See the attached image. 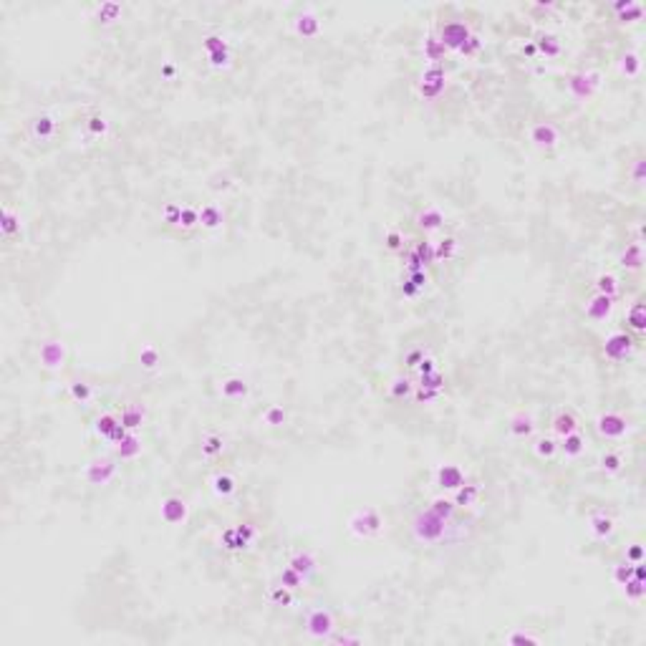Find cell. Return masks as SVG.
<instances>
[{
    "label": "cell",
    "instance_id": "46",
    "mask_svg": "<svg viewBox=\"0 0 646 646\" xmlns=\"http://www.w3.org/2000/svg\"><path fill=\"white\" fill-rule=\"evenodd\" d=\"M268 604L273 606H293V591L285 589V586H280V583H276V586H271V591H268Z\"/></svg>",
    "mask_w": 646,
    "mask_h": 646
},
{
    "label": "cell",
    "instance_id": "10",
    "mask_svg": "<svg viewBox=\"0 0 646 646\" xmlns=\"http://www.w3.org/2000/svg\"><path fill=\"white\" fill-rule=\"evenodd\" d=\"M38 361L46 371H61L66 366V361H69V348H66L64 341L48 339V341L40 344Z\"/></svg>",
    "mask_w": 646,
    "mask_h": 646
},
{
    "label": "cell",
    "instance_id": "53",
    "mask_svg": "<svg viewBox=\"0 0 646 646\" xmlns=\"http://www.w3.org/2000/svg\"><path fill=\"white\" fill-rule=\"evenodd\" d=\"M631 182H634L636 187L644 185V157H636L634 162H631Z\"/></svg>",
    "mask_w": 646,
    "mask_h": 646
},
{
    "label": "cell",
    "instance_id": "43",
    "mask_svg": "<svg viewBox=\"0 0 646 646\" xmlns=\"http://www.w3.org/2000/svg\"><path fill=\"white\" fill-rule=\"evenodd\" d=\"M162 363V353L159 348L154 346V344H142V348H139V366L144 371H157Z\"/></svg>",
    "mask_w": 646,
    "mask_h": 646
},
{
    "label": "cell",
    "instance_id": "54",
    "mask_svg": "<svg viewBox=\"0 0 646 646\" xmlns=\"http://www.w3.org/2000/svg\"><path fill=\"white\" fill-rule=\"evenodd\" d=\"M98 18H104V21H119V13H121V6H116V3H104V6H98Z\"/></svg>",
    "mask_w": 646,
    "mask_h": 646
},
{
    "label": "cell",
    "instance_id": "55",
    "mask_svg": "<svg viewBox=\"0 0 646 646\" xmlns=\"http://www.w3.org/2000/svg\"><path fill=\"white\" fill-rule=\"evenodd\" d=\"M505 641H510V644H523V641H540V639L533 634H510V636H505Z\"/></svg>",
    "mask_w": 646,
    "mask_h": 646
},
{
    "label": "cell",
    "instance_id": "29",
    "mask_svg": "<svg viewBox=\"0 0 646 646\" xmlns=\"http://www.w3.org/2000/svg\"><path fill=\"white\" fill-rule=\"evenodd\" d=\"M439 40H442V46L447 48H465V43L468 40H472V35L468 33V28L462 23H447L442 28V35H439Z\"/></svg>",
    "mask_w": 646,
    "mask_h": 646
},
{
    "label": "cell",
    "instance_id": "45",
    "mask_svg": "<svg viewBox=\"0 0 646 646\" xmlns=\"http://www.w3.org/2000/svg\"><path fill=\"white\" fill-rule=\"evenodd\" d=\"M232 187H235V182H232V177L227 172H222V169H217V172H212L208 177V190L215 192V195H222V192H230Z\"/></svg>",
    "mask_w": 646,
    "mask_h": 646
},
{
    "label": "cell",
    "instance_id": "15",
    "mask_svg": "<svg viewBox=\"0 0 646 646\" xmlns=\"http://www.w3.org/2000/svg\"><path fill=\"white\" fill-rule=\"evenodd\" d=\"M601 89V76L596 71H581V74H573L568 79V91L578 98V101H589L596 91Z\"/></svg>",
    "mask_w": 646,
    "mask_h": 646
},
{
    "label": "cell",
    "instance_id": "48",
    "mask_svg": "<svg viewBox=\"0 0 646 646\" xmlns=\"http://www.w3.org/2000/svg\"><path fill=\"white\" fill-rule=\"evenodd\" d=\"M623 589V596H626V601H631V604H641V599L646 596V581H636V578H629V581L621 586Z\"/></svg>",
    "mask_w": 646,
    "mask_h": 646
},
{
    "label": "cell",
    "instance_id": "38",
    "mask_svg": "<svg viewBox=\"0 0 646 646\" xmlns=\"http://www.w3.org/2000/svg\"><path fill=\"white\" fill-rule=\"evenodd\" d=\"M460 253V242H457V237H442V240H437L432 245V255L437 263H447V260H452L455 255Z\"/></svg>",
    "mask_w": 646,
    "mask_h": 646
},
{
    "label": "cell",
    "instance_id": "42",
    "mask_svg": "<svg viewBox=\"0 0 646 646\" xmlns=\"http://www.w3.org/2000/svg\"><path fill=\"white\" fill-rule=\"evenodd\" d=\"M121 429V421H119V414H101L96 419V434L101 439H106V442H111V437H114L116 432Z\"/></svg>",
    "mask_w": 646,
    "mask_h": 646
},
{
    "label": "cell",
    "instance_id": "26",
    "mask_svg": "<svg viewBox=\"0 0 646 646\" xmlns=\"http://www.w3.org/2000/svg\"><path fill=\"white\" fill-rule=\"evenodd\" d=\"M586 531H589V536L594 538V540H608V538L613 536V531H616V520H613L608 513H596L589 518Z\"/></svg>",
    "mask_w": 646,
    "mask_h": 646
},
{
    "label": "cell",
    "instance_id": "16",
    "mask_svg": "<svg viewBox=\"0 0 646 646\" xmlns=\"http://www.w3.org/2000/svg\"><path fill=\"white\" fill-rule=\"evenodd\" d=\"M227 212L222 208V202L217 200H208L200 205V230L205 232H220L225 227Z\"/></svg>",
    "mask_w": 646,
    "mask_h": 646
},
{
    "label": "cell",
    "instance_id": "40",
    "mask_svg": "<svg viewBox=\"0 0 646 646\" xmlns=\"http://www.w3.org/2000/svg\"><path fill=\"white\" fill-rule=\"evenodd\" d=\"M536 51L538 53H545L548 58H558L560 56V51H563V43H560V38L558 35H553V33H540L538 35V40H536Z\"/></svg>",
    "mask_w": 646,
    "mask_h": 646
},
{
    "label": "cell",
    "instance_id": "18",
    "mask_svg": "<svg viewBox=\"0 0 646 646\" xmlns=\"http://www.w3.org/2000/svg\"><path fill=\"white\" fill-rule=\"evenodd\" d=\"M531 450L536 455V460L540 462H553L555 457H560V439L553 437V434H545V432H538L536 437L531 439Z\"/></svg>",
    "mask_w": 646,
    "mask_h": 646
},
{
    "label": "cell",
    "instance_id": "44",
    "mask_svg": "<svg viewBox=\"0 0 646 646\" xmlns=\"http://www.w3.org/2000/svg\"><path fill=\"white\" fill-rule=\"evenodd\" d=\"M182 205L185 202H177V200H169L162 210V225L169 227V230H177L179 227V217H182Z\"/></svg>",
    "mask_w": 646,
    "mask_h": 646
},
{
    "label": "cell",
    "instance_id": "2",
    "mask_svg": "<svg viewBox=\"0 0 646 646\" xmlns=\"http://www.w3.org/2000/svg\"><path fill=\"white\" fill-rule=\"evenodd\" d=\"M636 336L626 329H611L601 341V356L611 363H621L636 351Z\"/></svg>",
    "mask_w": 646,
    "mask_h": 646
},
{
    "label": "cell",
    "instance_id": "35",
    "mask_svg": "<svg viewBox=\"0 0 646 646\" xmlns=\"http://www.w3.org/2000/svg\"><path fill=\"white\" fill-rule=\"evenodd\" d=\"M387 394L392 399H397V402H404V399L414 397V384H412L409 376H394L392 381L387 384Z\"/></svg>",
    "mask_w": 646,
    "mask_h": 646
},
{
    "label": "cell",
    "instance_id": "47",
    "mask_svg": "<svg viewBox=\"0 0 646 646\" xmlns=\"http://www.w3.org/2000/svg\"><path fill=\"white\" fill-rule=\"evenodd\" d=\"M384 248H387L389 253H404V248H407V235H404L399 227H389L387 235H384Z\"/></svg>",
    "mask_w": 646,
    "mask_h": 646
},
{
    "label": "cell",
    "instance_id": "19",
    "mask_svg": "<svg viewBox=\"0 0 646 646\" xmlns=\"http://www.w3.org/2000/svg\"><path fill=\"white\" fill-rule=\"evenodd\" d=\"M548 427H550V434H553V437L563 439L565 434H573V432H578V429H583V424L573 409H558L553 416H550Z\"/></svg>",
    "mask_w": 646,
    "mask_h": 646
},
{
    "label": "cell",
    "instance_id": "52",
    "mask_svg": "<svg viewBox=\"0 0 646 646\" xmlns=\"http://www.w3.org/2000/svg\"><path fill=\"white\" fill-rule=\"evenodd\" d=\"M623 560L626 563H644V545L641 543H631V545H626V550H623Z\"/></svg>",
    "mask_w": 646,
    "mask_h": 646
},
{
    "label": "cell",
    "instance_id": "12",
    "mask_svg": "<svg viewBox=\"0 0 646 646\" xmlns=\"http://www.w3.org/2000/svg\"><path fill=\"white\" fill-rule=\"evenodd\" d=\"M412 222H414V227L421 235H434V232L444 230V225H447V212L439 205H424L421 210H416Z\"/></svg>",
    "mask_w": 646,
    "mask_h": 646
},
{
    "label": "cell",
    "instance_id": "14",
    "mask_svg": "<svg viewBox=\"0 0 646 646\" xmlns=\"http://www.w3.org/2000/svg\"><path fill=\"white\" fill-rule=\"evenodd\" d=\"M290 30H293V35H298V38L313 40L323 33V23L316 13L306 8V11H298L293 18H290Z\"/></svg>",
    "mask_w": 646,
    "mask_h": 646
},
{
    "label": "cell",
    "instance_id": "13",
    "mask_svg": "<svg viewBox=\"0 0 646 646\" xmlns=\"http://www.w3.org/2000/svg\"><path fill=\"white\" fill-rule=\"evenodd\" d=\"M508 434L518 442H528L538 434V419L531 409H518L508 416Z\"/></svg>",
    "mask_w": 646,
    "mask_h": 646
},
{
    "label": "cell",
    "instance_id": "31",
    "mask_svg": "<svg viewBox=\"0 0 646 646\" xmlns=\"http://www.w3.org/2000/svg\"><path fill=\"white\" fill-rule=\"evenodd\" d=\"M288 565L293 571H298L303 578H308L311 573L318 571V560L311 550H293V553L288 555Z\"/></svg>",
    "mask_w": 646,
    "mask_h": 646
},
{
    "label": "cell",
    "instance_id": "20",
    "mask_svg": "<svg viewBox=\"0 0 646 646\" xmlns=\"http://www.w3.org/2000/svg\"><path fill=\"white\" fill-rule=\"evenodd\" d=\"M227 450V439L222 432H217V429H208V432L200 437V455L205 457V460L215 462L220 460V457L225 455Z\"/></svg>",
    "mask_w": 646,
    "mask_h": 646
},
{
    "label": "cell",
    "instance_id": "1",
    "mask_svg": "<svg viewBox=\"0 0 646 646\" xmlns=\"http://www.w3.org/2000/svg\"><path fill=\"white\" fill-rule=\"evenodd\" d=\"M346 531L356 540H374V538L384 536V531H387V518L376 508H358L348 515Z\"/></svg>",
    "mask_w": 646,
    "mask_h": 646
},
{
    "label": "cell",
    "instance_id": "3",
    "mask_svg": "<svg viewBox=\"0 0 646 646\" xmlns=\"http://www.w3.org/2000/svg\"><path fill=\"white\" fill-rule=\"evenodd\" d=\"M61 134V119L56 111H38L35 116H30L28 121V139L38 147L53 144Z\"/></svg>",
    "mask_w": 646,
    "mask_h": 646
},
{
    "label": "cell",
    "instance_id": "27",
    "mask_svg": "<svg viewBox=\"0 0 646 646\" xmlns=\"http://www.w3.org/2000/svg\"><path fill=\"white\" fill-rule=\"evenodd\" d=\"M586 450H589V439H586L583 429H578V432H573V434H565V437L560 439V455H563L565 460H581V457L586 455Z\"/></svg>",
    "mask_w": 646,
    "mask_h": 646
},
{
    "label": "cell",
    "instance_id": "33",
    "mask_svg": "<svg viewBox=\"0 0 646 646\" xmlns=\"http://www.w3.org/2000/svg\"><path fill=\"white\" fill-rule=\"evenodd\" d=\"M611 11H613V16H616L618 23H636V21H641V16H644V6L636 3V0L616 3Z\"/></svg>",
    "mask_w": 646,
    "mask_h": 646
},
{
    "label": "cell",
    "instance_id": "21",
    "mask_svg": "<svg viewBox=\"0 0 646 646\" xmlns=\"http://www.w3.org/2000/svg\"><path fill=\"white\" fill-rule=\"evenodd\" d=\"M210 484V492H212L217 500H230L232 495L237 492V477L227 470H217L212 477L208 480Z\"/></svg>",
    "mask_w": 646,
    "mask_h": 646
},
{
    "label": "cell",
    "instance_id": "17",
    "mask_svg": "<svg viewBox=\"0 0 646 646\" xmlns=\"http://www.w3.org/2000/svg\"><path fill=\"white\" fill-rule=\"evenodd\" d=\"M220 389V397L225 399V402H242V399L250 397V384L245 376H237V374H230V376H222L217 384Z\"/></svg>",
    "mask_w": 646,
    "mask_h": 646
},
{
    "label": "cell",
    "instance_id": "11",
    "mask_svg": "<svg viewBox=\"0 0 646 646\" xmlns=\"http://www.w3.org/2000/svg\"><path fill=\"white\" fill-rule=\"evenodd\" d=\"M613 308H616V300L613 298H606L601 293H591L589 300L583 303V316H586L589 323H594V326H604V323L611 321Z\"/></svg>",
    "mask_w": 646,
    "mask_h": 646
},
{
    "label": "cell",
    "instance_id": "32",
    "mask_svg": "<svg viewBox=\"0 0 646 646\" xmlns=\"http://www.w3.org/2000/svg\"><path fill=\"white\" fill-rule=\"evenodd\" d=\"M114 447V457L119 462H127V460H134V457L142 452V444H139V437L137 432H127L124 437H121V442L111 444Z\"/></svg>",
    "mask_w": 646,
    "mask_h": 646
},
{
    "label": "cell",
    "instance_id": "5",
    "mask_svg": "<svg viewBox=\"0 0 646 646\" xmlns=\"http://www.w3.org/2000/svg\"><path fill=\"white\" fill-rule=\"evenodd\" d=\"M336 629H339V626H336V618L326 606H316V608H311V611L303 616V631H306L311 639L329 641Z\"/></svg>",
    "mask_w": 646,
    "mask_h": 646
},
{
    "label": "cell",
    "instance_id": "41",
    "mask_svg": "<svg viewBox=\"0 0 646 646\" xmlns=\"http://www.w3.org/2000/svg\"><path fill=\"white\" fill-rule=\"evenodd\" d=\"M618 74L626 79H639L641 74V56L636 51H626L618 58Z\"/></svg>",
    "mask_w": 646,
    "mask_h": 646
},
{
    "label": "cell",
    "instance_id": "25",
    "mask_svg": "<svg viewBox=\"0 0 646 646\" xmlns=\"http://www.w3.org/2000/svg\"><path fill=\"white\" fill-rule=\"evenodd\" d=\"M599 470L606 475V477H616V475H621L623 470H626V457H623L621 450H616V447H606L604 452L599 455Z\"/></svg>",
    "mask_w": 646,
    "mask_h": 646
},
{
    "label": "cell",
    "instance_id": "8",
    "mask_svg": "<svg viewBox=\"0 0 646 646\" xmlns=\"http://www.w3.org/2000/svg\"><path fill=\"white\" fill-rule=\"evenodd\" d=\"M434 484H437V490L442 492H455L460 484L468 482V470L462 468V465H457V462H439L437 468H434V475H432Z\"/></svg>",
    "mask_w": 646,
    "mask_h": 646
},
{
    "label": "cell",
    "instance_id": "34",
    "mask_svg": "<svg viewBox=\"0 0 646 646\" xmlns=\"http://www.w3.org/2000/svg\"><path fill=\"white\" fill-rule=\"evenodd\" d=\"M0 232H3V237H6L8 242L13 240V237L21 232V212H18L16 208H11V205H6L3 208V217H0Z\"/></svg>",
    "mask_w": 646,
    "mask_h": 646
},
{
    "label": "cell",
    "instance_id": "50",
    "mask_svg": "<svg viewBox=\"0 0 646 646\" xmlns=\"http://www.w3.org/2000/svg\"><path fill=\"white\" fill-rule=\"evenodd\" d=\"M303 581H306V578L300 576L298 571H293L290 565H285V568L280 571V576H278V583H280V586H285V589H290V591L300 589V586H303Z\"/></svg>",
    "mask_w": 646,
    "mask_h": 646
},
{
    "label": "cell",
    "instance_id": "9",
    "mask_svg": "<svg viewBox=\"0 0 646 646\" xmlns=\"http://www.w3.org/2000/svg\"><path fill=\"white\" fill-rule=\"evenodd\" d=\"M159 518L164 525L169 528H177V525H185L190 520V502L182 495H167L159 502Z\"/></svg>",
    "mask_w": 646,
    "mask_h": 646
},
{
    "label": "cell",
    "instance_id": "4",
    "mask_svg": "<svg viewBox=\"0 0 646 646\" xmlns=\"http://www.w3.org/2000/svg\"><path fill=\"white\" fill-rule=\"evenodd\" d=\"M594 429L604 442H621L626 434H629V419L616 409H604L596 414L594 419Z\"/></svg>",
    "mask_w": 646,
    "mask_h": 646
},
{
    "label": "cell",
    "instance_id": "36",
    "mask_svg": "<svg viewBox=\"0 0 646 646\" xmlns=\"http://www.w3.org/2000/svg\"><path fill=\"white\" fill-rule=\"evenodd\" d=\"M94 397H96L94 384H89V381H84V379L69 381V399L74 404H89V402H94Z\"/></svg>",
    "mask_w": 646,
    "mask_h": 646
},
{
    "label": "cell",
    "instance_id": "6",
    "mask_svg": "<svg viewBox=\"0 0 646 646\" xmlns=\"http://www.w3.org/2000/svg\"><path fill=\"white\" fill-rule=\"evenodd\" d=\"M119 465L121 462L116 457H94L86 462L84 468V480H86L91 487H104V484L114 482L116 475H119Z\"/></svg>",
    "mask_w": 646,
    "mask_h": 646
},
{
    "label": "cell",
    "instance_id": "37",
    "mask_svg": "<svg viewBox=\"0 0 646 646\" xmlns=\"http://www.w3.org/2000/svg\"><path fill=\"white\" fill-rule=\"evenodd\" d=\"M260 421H263L266 427L278 429V427H283V424L288 421V412H285V407H283V404H268L266 409L260 412Z\"/></svg>",
    "mask_w": 646,
    "mask_h": 646
},
{
    "label": "cell",
    "instance_id": "7",
    "mask_svg": "<svg viewBox=\"0 0 646 646\" xmlns=\"http://www.w3.org/2000/svg\"><path fill=\"white\" fill-rule=\"evenodd\" d=\"M525 134H528L531 147H536L538 152H553L563 142V132L553 121H533Z\"/></svg>",
    "mask_w": 646,
    "mask_h": 646
},
{
    "label": "cell",
    "instance_id": "24",
    "mask_svg": "<svg viewBox=\"0 0 646 646\" xmlns=\"http://www.w3.org/2000/svg\"><path fill=\"white\" fill-rule=\"evenodd\" d=\"M626 331L634 334L636 339L644 336L646 331V306H644V295H636L634 300L626 308Z\"/></svg>",
    "mask_w": 646,
    "mask_h": 646
},
{
    "label": "cell",
    "instance_id": "22",
    "mask_svg": "<svg viewBox=\"0 0 646 646\" xmlns=\"http://www.w3.org/2000/svg\"><path fill=\"white\" fill-rule=\"evenodd\" d=\"M618 268L629 273H639L644 268V240H631L626 242V248L618 255Z\"/></svg>",
    "mask_w": 646,
    "mask_h": 646
},
{
    "label": "cell",
    "instance_id": "39",
    "mask_svg": "<svg viewBox=\"0 0 646 646\" xmlns=\"http://www.w3.org/2000/svg\"><path fill=\"white\" fill-rule=\"evenodd\" d=\"M200 227V205H195V202H185L182 205V217H179V232H192Z\"/></svg>",
    "mask_w": 646,
    "mask_h": 646
},
{
    "label": "cell",
    "instance_id": "49",
    "mask_svg": "<svg viewBox=\"0 0 646 646\" xmlns=\"http://www.w3.org/2000/svg\"><path fill=\"white\" fill-rule=\"evenodd\" d=\"M84 127H86V132L91 134L94 139H104L106 134H109V121H106L101 114H94V116H89V119H86V124H84Z\"/></svg>",
    "mask_w": 646,
    "mask_h": 646
},
{
    "label": "cell",
    "instance_id": "28",
    "mask_svg": "<svg viewBox=\"0 0 646 646\" xmlns=\"http://www.w3.org/2000/svg\"><path fill=\"white\" fill-rule=\"evenodd\" d=\"M480 495H482V484L477 482V480H470L465 484H460L455 492H452V502H455L457 508H472L475 502L480 500Z\"/></svg>",
    "mask_w": 646,
    "mask_h": 646
},
{
    "label": "cell",
    "instance_id": "23",
    "mask_svg": "<svg viewBox=\"0 0 646 646\" xmlns=\"http://www.w3.org/2000/svg\"><path fill=\"white\" fill-rule=\"evenodd\" d=\"M591 293H601L606 295V298H613L618 300L623 293V285H621V278L616 276V273H599V276L594 278V283H591Z\"/></svg>",
    "mask_w": 646,
    "mask_h": 646
},
{
    "label": "cell",
    "instance_id": "30",
    "mask_svg": "<svg viewBox=\"0 0 646 646\" xmlns=\"http://www.w3.org/2000/svg\"><path fill=\"white\" fill-rule=\"evenodd\" d=\"M119 421L121 427L127 429V432H137V429L144 427V409L139 407V404H124L119 409Z\"/></svg>",
    "mask_w": 646,
    "mask_h": 646
},
{
    "label": "cell",
    "instance_id": "51",
    "mask_svg": "<svg viewBox=\"0 0 646 646\" xmlns=\"http://www.w3.org/2000/svg\"><path fill=\"white\" fill-rule=\"evenodd\" d=\"M631 576H634V565L626 563V560H623V563L611 565V581H613V586H618V589H621L623 583L629 581Z\"/></svg>",
    "mask_w": 646,
    "mask_h": 646
}]
</instances>
